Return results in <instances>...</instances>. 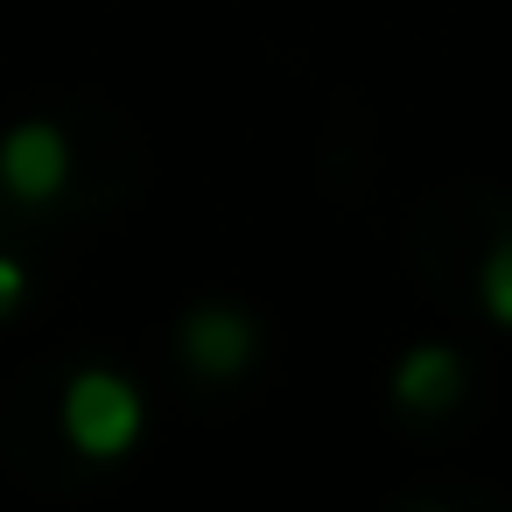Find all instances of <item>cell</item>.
Here are the masks:
<instances>
[{
  "label": "cell",
  "mask_w": 512,
  "mask_h": 512,
  "mask_svg": "<svg viewBox=\"0 0 512 512\" xmlns=\"http://www.w3.org/2000/svg\"><path fill=\"white\" fill-rule=\"evenodd\" d=\"M64 435L85 456H120L141 435V393L120 372H78L64 393Z\"/></svg>",
  "instance_id": "obj_1"
},
{
  "label": "cell",
  "mask_w": 512,
  "mask_h": 512,
  "mask_svg": "<svg viewBox=\"0 0 512 512\" xmlns=\"http://www.w3.org/2000/svg\"><path fill=\"white\" fill-rule=\"evenodd\" d=\"M22 288H29V281H22V267H15V260H0V316H15Z\"/></svg>",
  "instance_id": "obj_6"
},
{
  "label": "cell",
  "mask_w": 512,
  "mask_h": 512,
  "mask_svg": "<svg viewBox=\"0 0 512 512\" xmlns=\"http://www.w3.org/2000/svg\"><path fill=\"white\" fill-rule=\"evenodd\" d=\"M176 337H183V358H190V372H204V379H232V372H246V365H253V351H260V330H253V316H239V309H225V302H204V309H190Z\"/></svg>",
  "instance_id": "obj_2"
},
{
  "label": "cell",
  "mask_w": 512,
  "mask_h": 512,
  "mask_svg": "<svg viewBox=\"0 0 512 512\" xmlns=\"http://www.w3.org/2000/svg\"><path fill=\"white\" fill-rule=\"evenodd\" d=\"M421 512H442V505H421Z\"/></svg>",
  "instance_id": "obj_7"
},
{
  "label": "cell",
  "mask_w": 512,
  "mask_h": 512,
  "mask_svg": "<svg viewBox=\"0 0 512 512\" xmlns=\"http://www.w3.org/2000/svg\"><path fill=\"white\" fill-rule=\"evenodd\" d=\"M477 288H484V309H491V323H505V330H512V239H498V246L484 253V274H477Z\"/></svg>",
  "instance_id": "obj_5"
},
{
  "label": "cell",
  "mask_w": 512,
  "mask_h": 512,
  "mask_svg": "<svg viewBox=\"0 0 512 512\" xmlns=\"http://www.w3.org/2000/svg\"><path fill=\"white\" fill-rule=\"evenodd\" d=\"M0 176H8V190H15L22 204H50V197L64 190V176H71V148H64V134H57L50 120L15 127L8 141H0Z\"/></svg>",
  "instance_id": "obj_3"
},
{
  "label": "cell",
  "mask_w": 512,
  "mask_h": 512,
  "mask_svg": "<svg viewBox=\"0 0 512 512\" xmlns=\"http://www.w3.org/2000/svg\"><path fill=\"white\" fill-rule=\"evenodd\" d=\"M456 386H463V358H456L449 344H414V351L400 358V372H393V400L414 407V414L449 407Z\"/></svg>",
  "instance_id": "obj_4"
}]
</instances>
